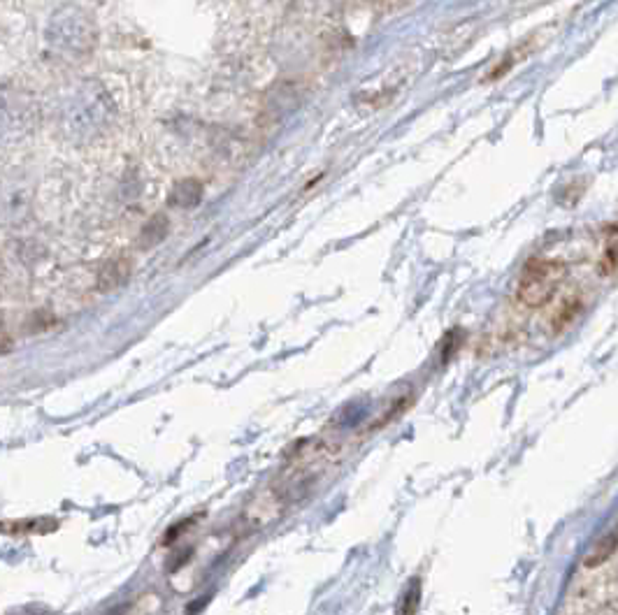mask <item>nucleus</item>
<instances>
[{"mask_svg": "<svg viewBox=\"0 0 618 615\" xmlns=\"http://www.w3.org/2000/svg\"><path fill=\"white\" fill-rule=\"evenodd\" d=\"M45 119L63 142H91L110 121V100L96 82L63 84L45 105Z\"/></svg>", "mask_w": 618, "mask_h": 615, "instance_id": "nucleus-1", "label": "nucleus"}, {"mask_svg": "<svg viewBox=\"0 0 618 615\" xmlns=\"http://www.w3.org/2000/svg\"><path fill=\"white\" fill-rule=\"evenodd\" d=\"M42 40L56 59L79 61L96 47V24L82 5L66 3L49 14Z\"/></svg>", "mask_w": 618, "mask_h": 615, "instance_id": "nucleus-2", "label": "nucleus"}, {"mask_svg": "<svg viewBox=\"0 0 618 615\" xmlns=\"http://www.w3.org/2000/svg\"><path fill=\"white\" fill-rule=\"evenodd\" d=\"M45 121V107L33 91L0 82V151L24 147Z\"/></svg>", "mask_w": 618, "mask_h": 615, "instance_id": "nucleus-3", "label": "nucleus"}, {"mask_svg": "<svg viewBox=\"0 0 618 615\" xmlns=\"http://www.w3.org/2000/svg\"><path fill=\"white\" fill-rule=\"evenodd\" d=\"M35 207V186L21 172L0 175V226L21 228L31 221Z\"/></svg>", "mask_w": 618, "mask_h": 615, "instance_id": "nucleus-4", "label": "nucleus"}, {"mask_svg": "<svg viewBox=\"0 0 618 615\" xmlns=\"http://www.w3.org/2000/svg\"><path fill=\"white\" fill-rule=\"evenodd\" d=\"M565 267L558 263H546V260H537V263L528 265L526 274H523L519 284V300L528 307H542L553 298L556 288L563 279Z\"/></svg>", "mask_w": 618, "mask_h": 615, "instance_id": "nucleus-5", "label": "nucleus"}, {"mask_svg": "<svg viewBox=\"0 0 618 615\" xmlns=\"http://www.w3.org/2000/svg\"><path fill=\"white\" fill-rule=\"evenodd\" d=\"M616 551V537L614 534H609L607 541H600L598 546H595V551L586 557L584 564L586 567H598V564H602L607 560V557H612Z\"/></svg>", "mask_w": 618, "mask_h": 615, "instance_id": "nucleus-6", "label": "nucleus"}, {"mask_svg": "<svg viewBox=\"0 0 618 615\" xmlns=\"http://www.w3.org/2000/svg\"><path fill=\"white\" fill-rule=\"evenodd\" d=\"M419 597H421V585L414 583L412 588L407 590L405 602H402V609H400V615H416V611H419Z\"/></svg>", "mask_w": 618, "mask_h": 615, "instance_id": "nucleus-7", "label": "nucleus"}]
</instances>
